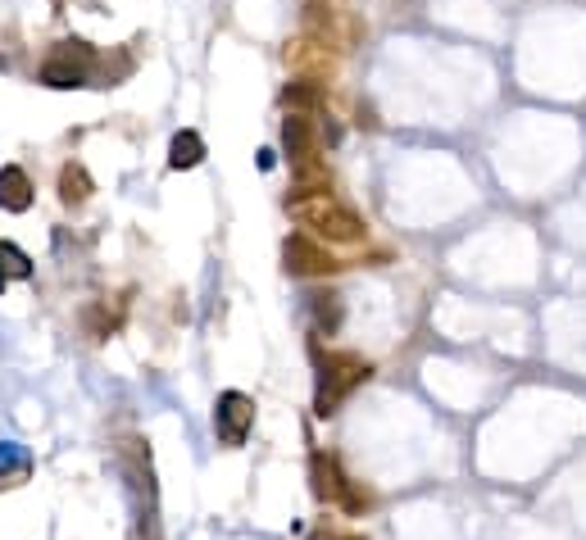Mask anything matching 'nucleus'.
Segmentation results:
<instances>
[{
  "instance_id": "nucleus-1",
  "label": "nucleus",
  "mask_w": 586,
  "mask_h": 540,
  "mask_svg": "<svg viewBox=\"0 0 586 540\" xmlns=\"http://www.w3.org/2000/svg\"><path fill=\"white\" fill-rule=\"evenodd\" d=\"M287 209L300 227H314V236H323V241H332V246H355V241H364V232H368L364 218H359L350 205H341L332 191L291 196Z\"/></svg>"
},
{
  "instance_id": "nucleus-2",
  "label": "nucleus",
  "mask_w": 586,
  "mask_h": 540,
  "mask_svg": "<svg viewBox=\"0 0 586 540\" xmlns=\"http://www.w3.org/2000/svg\"><path fill=\"white\" fill-rule=\"evenodd\" d=\"M318 359V391H314V413L318 418H332L341 409L355 386H364L373 377V364H368L364 354H350V350H314Z\"/></svg>"
},
{
  "instance_id": "nucleus-3",
  "label": "nucleus",
  "mask_w": 586,
  "mask_h": 540,
  "mask_svg": "<svg viewBox=\"0 0 586 540\" xmlns=\"http://www.w3.org/2000/svg\"><path fill=\"white\" fill-rule=\"evenodd\" d=\"M96 50L87 46V41H60V46L46 55V64H41L37 78L46 82V87L55 91H69V87H87V78L96 73Z\"/></svg>"
},
{
  "instance_id": "nucleus-4",
  "label": "nucleus",
  "mask_w": 586,
  "mask_h": 540,
  "mask_svg": "<svg viewBox=\"0 0 586 540\" xmlns=\"http://www.w3.org/2000/svg\"><path fill=\"white\" fill-rule=\"evenodd\" d=\"M300 23H305L309 41L332 46V50H350L359 37H364V23L341 14V10H332V5H323V0H309L305 10H300Z\"/></svg>"
},
{
  "instance_id": "nucleus-5",
  "label": "nucleus",
  "mask_w": 586,
  "mask_h": 540,
  "mask_svg": "<svg viewBox=\"0 0 586 540\" xmlns=\"http://www.w3.org/2000/svg\"><path fill=\"white\" fill-rule=\"evenodd\" d=\"M250 427H255V400L246 391H223L214 404V436L228 450H241L250 441Z\"/></svg>"
},
{
  "instance_id": "nucleus-6",
  "label": "nucleus",
  "mask_w": 586,
  "mask_h": 540,
  "mask_svg": "<svg viewBox=\"0 0 586 540\" xmlns=\"http://www.w3.org/2000/svg\"><path fill=\"white\" fill-rule=\"evenodd\" d=\"M282 268H287L291 277H328V273H337V268H346V264L332 259L328 246H318L314 236L296 232V236L282 241Z\"/></svg>"
},
{
  "instance_id": "nucleus-7",
  "label": "nucleus",
  "mask_w": 586,
  "mask_h": 540,
  "mask_svg": "<svg viewBox=\"0 0 586 540\" xmlns=\"http://www.w3.org/2000/svg\"><path fill=\"white\" fill-rule=\"evenodd\" d=\"M287 64L296 73H305L309 82H328L332 69H337V59L328 55V46H318V41H309V37L291 41V46H287Z\"/></svg>"
},
{
  "instance_id": "nucleus-8",
  "label": "nucleus",
  "mask_w": 586,
  "mask_h": 540,
  "mask_svg": "<svg viewBox=\"0 0 586 540\" xmlns=\"http://www.w3.org/2000/svg\"><path fill=\"white\" fill-rule=\"evenodd\" d=\"M0 209H10V214H28L32 209V177L19 164L0 168Z\"/></svg>"
},
{
  "instance_id": "nucleus-9",
  "label": "nucleus",
  "mask_w": 586,
  "mask_h": 540,
  "mask_svg": "<svg viewBox=\"0 0 586 540\" xmlns=\"http://www.w3.org/2000/svg\"><path fill=\"white\" fill-rule=\"evenodd\" d=\"M282 150L291 155V164L314 159V118H309V114H291L287 123H282Z\"/></svg>"
},
{
  "instance_id": "nucleus-10",
  "label": "nucleus",
  "mask_w": 586,
  "mask_h": 540,
  "mask_svg": "<svg viewBox=\"0 0 586 540\" xmlns=\"http://www.w3.org/2000/svg\"><path fill=\"white\" fill-rule=\"evenodd\" d=\"M309 477H314V495H318V500H341V491H346V482H350V477H341L337 459H332V454H323V450L309 459Z\"/></svg>"
},
{
  "instance_id": "nucleus-11",
  "label": "nucleus",
  "mask_w": 586,
  "mask_h": 540,
  "mask_svg": "<svg viewBox=\"0 0 586 540\" xmlns=\"http://www.w3.org/2000/svg\"><path fill=\"white\" fill-rule=\"evenodd\" d=\"M32 477V454L19 441H0V491H14Z\"/></svg>"
},
{
  "instance_id": "nucleus-12",
  "label": "nucleus",
  "mask_w": 586,
  "mask_h": 540,
  "mask_svg": "<svg viewBox=\"0 0 586 540\" xmlns=\"http://www.w3.org/2000/svg\"><path fill=\"white\" fill-rule=\"evenodd\" d=\"M282 105L291 109V114H314V109L328 105V91H323V82H309V78H296L282 87Z\"/></svg>"
},
{
  "instance_id": "nucleus-13",
  "label": "nucleus",
  "mask_w": 586,
  "mask_h": 540,
  "mask_svg": "<svg viewBox=\"0 0 586 540\" xmlns=\"http://www.w3.org/2000/svg\"><path fill=\"white\" fill-rule=\"evenodd\" d=\"M91 191H96L91 173H87L82 164H73V159H69V164L60 168V200H64L69 209H82V205L91 200Z\"/></svg>"
},
{
  "instance_id": "nucleus-14",
  "label": "nucleus",
  "mask_w": 586,
  "mask_h": 540,
  "mask_svg": "<svg viewBox=\"0 0 586 540\" xmlns=\"http://www.w3.org/2000/svg\"><path fill=\"white\" fill-rule=\"evenodd\" d=\"M200 159H205V141H200V132H178V137H173V146H169V168H196Z\"/></svg>"
},
{
  "instance_id": "nucleus-15",
  "label": "nucleus",
  "mask_w": 586,
  "mask_h": 540,
  "mask_svg": "<svg viewBox=\"0 0 586 540\" xmlns=\"http://www.w3.org/2000/svg\"><path fill=\"white\" fill-rule=\"evenodd\" d=\"M10 277H32V259L23 255L19 246H10V241H0V291L10 286Z\"/></svg>"
},
{
  "instance_id": "nucleus-16",
  "label": "nucleus",
  "mask_w": 586,
  "mask_h": 540,
  "mask_svg": "<svg viewBox=\"0 0 586 540\" xmlns=\"http://www.w3.org/2000/svg\"><path fill=\"white\" fill-rule=\"evenodd\" d=\"M309 300H314V323L332 336L341 327V295H332V291L323 295V291H318V295H309Z\"/></svg>"
},
{
  "instance_id": "nucleus-17",
  "label": "nucleus",
  "mask_w": 586,
  "mask_h": 540,
  "mask_svg": "<svg viewBox=\"0 0 586 540\" xmlns=\"http://www.w3.org/2000/svg\"><path fill=\"white\" fill-rule=\"evenodd\" d=\"M337 504H346V513H368L373 509V491H364L359 482H346V491H341Z\"/></svg>"
},
{
  "instance_id": "nucleus-18",
  "label": "nucleus",
  "mask_w": 586,
  "mask_h": 540,
  "mask_svg": "<svg viewBox=\"0 0 586 540\" xmlns=\"http://www.w3.org/2000/svg\"><path fill=\"white\" fill-rule=\"evenodd\" d=\"M309 540H359V536H341V531H318V536H309Z\"/></svg>"
}]
</instances>
